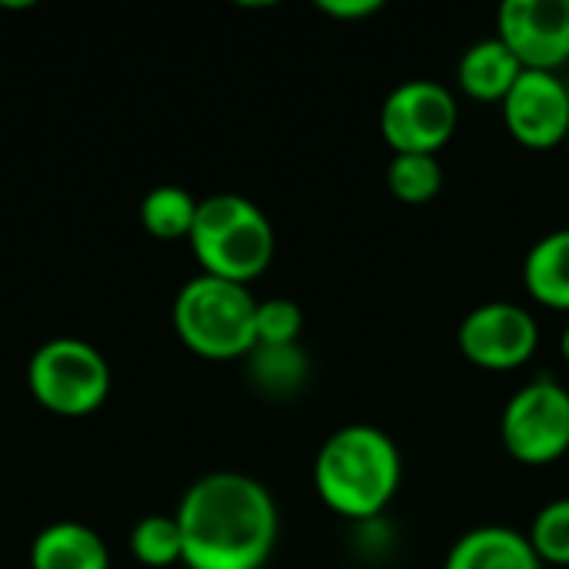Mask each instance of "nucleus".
Returning a JSON list of instances; mask_svg holds the SVG:
<instances>
[{
    "mask_svg": "<svg viewBox=\"0 0 569 569\" xmlns=\"http://www.w3.org/2000/svg\"><path fill=\"white\" fill-rule=\"evenodd\" d=\"M187 569H263L280 537L273 493L250 473L197 477L177 503Z\"/></svg>",
    "mask_w": 569,
    "mask_h": 569,
    "instance_id": "1",
    "label": "nucleus"
},
{
    "mask_svg": "<svg viewBox=\"0 0 569 569\" xmlns=\"http://www.w3.org/2000/svg\"><path fill=\"white\" fill-rule=\"evenodd\" d=\"M400 480V450L373 423H347L333 430L313 460V487L320 503L350 523L380 520L393 503Z\"/></svg>",
    "mask_w": 569,
    "mask_h": 569,
    "instance_id": "2",
    "label": "nucleus"
},
{
    "mask_svg": "<svg viewBox=\"0 0 569 569\" xmlns=\"http://www.w3.org/2000/svg\"><path fill=\"white\" fill-rule=\"evenodd\" d=\"M187 243L200 263V273L243 287L263 277L277 253V233L270 217L250 197L240 193L203 197Z\"/></svg>",
    "mask_w": 569,
    "mask_h": 569,
    "instance_id": "3",
    "label": "nucleus"
},
{
    "mask_svg": "<svg viewBox=\"0 0 569 569\" xmlns=\"http://www.w3.org/2000/svg\"><path fill=\"white\" fill-rule=\"evenodd\" d=\"M173 330L203 360H247L257 347V297L243 283L197 273L173 297Z\"/></svg>",
    "mask_w": 569,
    "mask_h": 569,
    "instance_id": "4",
    "label": "nucleus"
},
{
    "mask_svg": "<svg viewBox=\"0 0 569 569\" xmlns=\"http://www.w3.org/2000/svg\"><path fill=\"white\" fill-rule=\"evenodd\" d=\"M27 387L30 397L57 417H90L110 397V363L80 337H53L33 350Z\"/></svg>",
    "mask_w": 569,
    "mask_h": 569,
    "instance_id": "5",
    "label": "nucleus"
},
{
    "mask_svg": "<svg viewBox=\"0 0 569 569\" xmlns=\"http://www.w3.org/2000/svg\"><path fill=\"white\" fill-rule=\"evenodd\" d=\"M503 450L523 467H550L569 453V390L553 377L523 383L500 413Z\"/></svg>",
    "mask_w": 569,
    "mask_h": 569,
    "instance_id": "6",
    "label": "nucleus"
},
{
    "mask_svg": "<svg viewBox=\"0 0 569 569\" xmlns=\"http://www.w3.org/2000/svg\"><path fill=\"white\" fill-rule=\"evenodd\" d=\"M460 127L457 97L427 77L397 83L380 107V133L393 153H430L437 157Z\"/></svg>",
    "mask_w": 569,
    "mask_h": 569,
    "instance_id": "7",
    "label": "nucleus"
},
{
    "mask_svg": "<svg viewBox=\"0 0 569 569\" xmlns=\"http://www.w3.org/2000/svg\"><path fill=\"white\" fill-rule=\"evenodd\" d=\"M457 347L480 370H520L533 360L540 347V323L527 307L513 300H490L473 307L460 320Z\"/></svg>",
    "mask_w": 569,
    "mask_h": 569,
    "instance_id": "8",
    "label": "nucleus"
},
{
    "mask_svg": "<svg viewBox=\"0 0 569 569\" xmlns=\"http://www.w3.org/2000/svg\"><path fill=\"white\" fill-rule=\"evenodd\" d=\"M507 133L527 150L563 147L569 133V83L560 73L523 70L500 103Z\"/></svg>",
    "mask_w": 569,
    "mask_h": 569,
    "instance_id": "9",
    "label": "nucleus"
},
{
    "mask_svg": "<svg viewBox=\"0 0 569 569\" xmlns=\"http://www.w3.org/2000/svg\"><path fill=\"white\" fill-rule=\"evenodd\" d=\"M497 37L523 70L560 73L569 63V0H507L497 13Z\"/></svg>",
    "mask_w": 569,
    "mask_h": 569,
    "instance_id": "10",
    "label": "nucleus"
},
{
    "mask_svg": "<svg viewBox=\"0 0 569 569\" xmlns=\"http://www.w3.org/2000/svg\"><path fill=\"white\" fill-rule=\"evenodd\" d=\"M443 569H543V563L527 533L490 523L467 530L450 547Z\"/></svg>",
    "mask_w": 569,
    "mask_h": 569,
    "instance_id": "11",
    "label": "nucleus"
},
{
    "mask_svg": "<svg viewBox=\"0 0 569 569\" xmlns=\"http://www.w3.org/2000/svg\"><path fill=\"white\" fill-rule=\"evenodd\" d=\"M520 73V60L500 37H483L470 43L457 63V83L477 103H503Z\"/></svg>",
    "mask_w": 569,
    "mask_h": 569,
    "instance_id": "12",
    "label": "nucleus"
},
{
    "mask_svg": "<svg viewBox=\"0 0 569 569\" xmlns=\"http://www.w3.org/2000/svg\"><path fill=\"white\" fill-rule=\"evenodd\" d=\"M30 569H110V550L93 527L60 520L33 537Z\"/></svg>",
    "mask_w": 569,
    "mask_h": 569,
    "instance_id": "13",
    "label": "nucleus"
},
{
    "mask_svg": "<svg viewBox=\"0 0 569 569\" xmlns=\"http://www.w3.org/2000/svg\"><path fill=\"white\" fill-rule=\"evenodd\" d=\"M523 287L540 307L569 313V227L543 233L527 250Z\"/></svg>",
    "mask_w": 569,
    "mask_h": 569,
    "instance_id": "14",
    "label": "nucleus"
},
{
    "mask_svg": "<svg viewBox=\"0 0 569 569\" xmlns=\"http://www.w3.org/2000/svg\"><path fill=\"white\" fill-rule=\"evenodd\" d=\"M243 363H247V380L253 383V390L270 400H293L310 380V357L303 353L300 343H290V347L257 343Z\"/></svg>",
    "mask_w": 569,
    "mask_h": 569,
    "instance_id": "15",
    "label": "nucleus"
},
{
    "mask_svg": "<svg viewBox=\"0 0 569 569\" xmlns=\"http://www.w3.org/2000/svg\"><path fill=\"white\" fill-rule=\"evenodd\" d=\"M197 207L200 200L177 187V183H160L153 190H147L143 203H140V223L153 240H190L193 220H197Z\"/></svg>",
    "mask_w": 569,
    "mask_h": 569,
    "instance_id": "16",
    "label": "nucleus"
},
{
    "mask_svg": "<svg viewBox=\"0 0 569 569\" xmlns=\"http://www.w3.org/2000/svg\"><path fill=\"white\" fill-rule=\"evenodd\" d=\"M387 187L400 203H430L443 190V167L430 153H393L387 163Z\"/></svg>",
    "mask_w": 569,
    "mask_h": 569,
    "instance_id": "17",
    "label": "nucleus"
},
{
    "mask_svg": "<svg viewBox=\"0 0 569 569\" xmlns=\"http://www.w3.org/2000/svg\"><path fill=\"white\" fill-rule=\"evenodd\" d=\"M130 553L140 567L147 569H170L183 563V537L177 517H143L130 530Z\"/></svg>",
    "mask_w": 569,
    "mask_h": 569,
    "instance_id": "18",
    "label": "nucleus"
},
{
    "mask_svg": "<svg viewBox=\"0 0 569 569\" xmlns=\"http://www.w3.org/2000/svg\"><path fill=\"white\" fill-rule=\"evenodd\" d=\"M527 537L543 567H569V497L550 500L533 517Z\"/></svg>",
    "mask_w": 569,
    "mask_h": 569,
    "instance_id": "19",
    "label": "nucleus"
},
{
    "mask_svg": "<svg viewBox=\"0 0 569 569\" xmlns=\"http://www.w3.org/2000/svg\"><path fill=\"white\" fill-rule=\"evenodd\" d=\"M303 307L290 297L257 300V343L263 347H290L303 337Z\"/></svg>",
    "mask_w": 569,
    "mask_h": 569,
    "instance_id": "20",
    "label": "nucleus"
},
{
    "mask_svg": "<svg viewBox=\"0 0 569 569\" xmlns=\"http://www.w3.org/2000/svg\"><path fill=\"white\" fill-rule=\"evenodd\" d=\"M317 7L333 20H363L383 10L380 0H320Z\"/></svg>",
    "mask_w": 569,
    "mask_h": 569,
    "instance_id": "21",
    "label": "nucleus"
},
{
    "mask_svg": "<svg viewBox=\"0 0 569 569\" xmlns=\"http://www.w3.org/2000/svg\"><path fill=\"white\" fill-rule=\"evenodd\" d=\"M560 353H563V360H567L569 367V323L563 327V333H560Z\"/></svg>",
    "mask_w": 569,
    "mask_h": 569,
    "instance_id": "22",
    "label": "nucleus"
},
{
    "mask_svg": "<svg viewBox=\"0 0 569 569\" xmlns=\"http://www.w3.org/2000/svg\"><path fill=\"white\" fill-rule=\"evenodd\" d=\"M563 147H567V153H569V133H567V143H563Z\"/></svg>",
    "mask_w": 569,
    "mask_h": 569,
    "instance_id": "23",
    "label": "nucleus"
}]
</instances>
